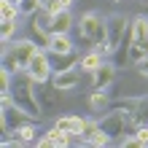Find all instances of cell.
I'll use <instances>...</instances> for the list:
<instances>
[{
    "mask_svg": "<svg viewBox=\"0 0 148 148\" xmlns=\"http://www.w3.org/2000/svg\"><path fill=\"white\" fill-rule=\"evenodd\" d=\"M108 143H113V137H110L108 132H102V129H100V132L89 140V145H108Z\"/></svg>",
    "mask_w": 148,
    "mask_h": 148,
    "instance_id": "obj_25",
    "label": "cell"
},
{
    "mask_svg": "<svg viewBox=\"0 0 148 148\" xmlns=\"http://www.w3.org/2000/svg\"><path fill=\"white\" fill-rule=\"evenodd\" d=\"M102 57H105V54H102L100 49H92V51H86V54L81 57V62H78V67H81L84 73H94V70H97V67H100L102 62H105Z\"/></svg>",
    "mask_w": 148,
    "mask_h": 148,
    "instance_id": "obj_13",
    "label": "cell"
},
{
    "mask_svg": "<svg viewBox=\"0 0 148 148\" xmlns=\"http://www.w3.org/2000/svg\"><path fill=\"white\" fill-rule=\"evenodd\" d=\"M14 135H16V140H19L22 145H24V143H35V140H38V127H35V121H30V124L16 127Z\"/></svg>",
    "mask_w": 148,
    "mask_h": 148,
    "instance_id": "obj_17",
    "label": "cell"
},
{
    "mask_svg": "<svg viewBox=\"0 0 148 148\" xmlns=\"http://www.w3.org/2000/svg\"><path fill=\"white\" fill-rule=\"evenodd\" d=\"M129 22L132 19H127L124 14H110L108 19H105V24H108V46L116 51L119 46H121V40H124V35H127V30H129Z\"/></svg>",
    "mask_w": 148,
    "mask_h": 148,
    "instance_id": "obj_5",
    "label": "cell"
},
{
    "mask_svg": "<svg viewBox=\"0 0 148 148\" xmlns=\"http://www.w3.org/2000/svg\"><path fill=\"white\" fill-rule=\"evenodd\" d=\"M14 3H22V0H14Z\"/></svg>",
    "mask_w": 148,
    "mask_h": 148,
    "instance_id": "obj_29",
    "label": "cell"
},
{
    "mask_svg": "<svg viewBox=\"0 0 148 148\" xmlns=\"http://www.w3.org/2000/svg\"><path fill=\"white\" fill-rule=\"evenodd\" d=\"M92 75H94L92 89H108V86L113 84V78H116V65H113V62H102Z\"/></svg>",
    "mask_w": 148,
    "mask_h": 148,
    "instance_id": "obj_7",
    "label": "cell"
},
{
    "mask_svg": "<svg viewBox=\"0 0 148 148\" xmlns=\"http://www.w3.org/2000/svg\"><path fill=\"white\" fill-rule=\"evenodd\" d=\"M49 59H51V70L54 73L78 67V62H81V57H78L75 51H67V54H54V51H49Z\"/></svg>",
    "mask_w": 148,
    "mask_h": 148,
    "instance_id": "obj_11",
    "label": "cell"
},
{
    "mask_svg": "<svg viewBox=\"0 0 148 148\" xmlns=\"http://www.w3.org/2000/svg\"><path fill=\"white\" fill-rule=\"evenodd\" d=\"M30 38L35 40L40 49H49V38H51V32H49L46 27H43V24H38V22L30 16Z\"/></svg>",
    "mask_w": 148,
    "mask_h": 148,
    "instance_id": "obj_16",
    "label": "cell"
},
{
    "mask_svg": "<svg viewBox=\"0 0 148 148\" xmlns=\"http://www.w3.org/2000/svg\"><path fill=\"white\" fill-rule=\"evenodd\" d=\"M73 27V14L70 11H59L51 16V24H49V32H70Z\"/></svg>",
    "mask_w": 148,
    "mask_h": 148,
    "instance_id": "obj_14",
    "label": "cell"
},
{
    "mask_svg": "<svg viewBox=\"0 0 148 148\" xmlns=\"http://www.w3.org/2000/svg\"><path fill=\"white\" fill-rule=\"evenodd\" d=\"M78 35H81L84 43H89V46H97L108 38V24L105 19L97 14V11H89L81 16V24H78Z\"/></svg>",
    "mask_w": 148,
    "mask_h": 148,
    "instance_id": "obj_4",
    "label": "cell"
},
{
    "mask_svg": "<svg viewBox=\"0 0 148 148\" xmlns=\"http://www.w3.org/2000/svg\"><path fill=\"white\" fill-rule=\"evenodd\" d=\"M19 16H22L19 3H14V0H0V19H16L19 22Z\"/></svg>",
    "mask_w": 148,
    "mask_h": 148,
    "instance_id": "obj_18",
    "label": "cell"
},
{
    "mask_svg": "<svg viewBox=\"0 0 148 148\" xmlns=\"http://www.w3.org/2000/svg\"><path fill=\"white\" fill-rule=\"evenodd\" d=\"M97 132H100V119H97V121H89V119H86V121H84V129H81L84 140L89 143V140H92V137L97 135Z\"/></svg>",
    "mask_w": 148,
    "mask_h": 148,
    "instance_id": "obj_22",
    "label": "cell"
},
{
    "mask_svg": "<svg viewBox=\"0 0 148 148\" xmlns=\"http://www.w3.org/2000/svg\"><path fill=\"white\" fill-rule=\"evenodd\" d=\"M40 3H43V5H49V3H51V0H40Z\"/></svg>",
    "mask_w": 148,
    "mask_h": 148,
    "instance_id": "obj_28",
    "label": "cell"
},
{
    "mask_svg": "<svg viewBox=\"0 0 148 148\" xmlns=\"http://www.w3.org/2000/svg\"><path fill=\"white\" fill-rule=\"evenodd\" d=\"M84 121H86V119H81V116H59L54 124H57L59 129H65V132H70V135H81Z\"/></svg>",
    "mask_w": 148,
    "mask_h": 148,
    "instance_id": "obj_15",
    "label": "cell"
},
{
    "mask_svg": "<svg viewBox=\"0 0 148 148\" xmlns=\"http://www.w3.org/2000/svg\"><path fill=\"white\" fill-rule=\"evenodd\" d=\"M145 3H148V0H145Z\"/></svg>",
    "mask_w": 148,
    "mask_h": 148,
    "instance_id": "obj_30",
    "label": "cell"
},
{
    "mask_svg": "<svg viewBox=\"0 0 148 148\" xmlns=\"http://www.w3.org/2000/svg\"><path fill=\"white\" fill-rule=\"evenodd\" d=\"M19 8H22V16H32L35 11H40V8H43V3H40V0H22Z\"/></svg>",
    "mask_w": 148,
    "mask_h": 148,
    "instance_id": "obj_23",
    "label": "cell"
},
{
    "mask_svg": "<svg viewBox=\"0 0 148 148\" xmlns=\"http://www.w3.org/2000/svg\"><path fill=\"white\" fill-rule=\"evenodd\" d=\"M135 135H137V140H140L143 145H148V124H140L135 129Z\"/></svg>",
    "mask_w": 148,
    "mask_h": 148,
    "instance_id": "obj_26",
    "label": "cell"
},
{
    "mask_svg": "<svg viewBox=\"0 0 148 148\" xmlns=\"http://www.w3.org/2000/svg\"><path fill=\"white\" fill-rule=\"evenodd\" d=\"M108 105H110V100H108L105 89H92V97H89V108H92V110H105Z\"/></svg>",
    "mask_w": 148,
    "mask_h": 148,
    "instance_id": "obj_19",
    "label": "cell"
},
{
    "mask_svg": "<svg viewBox=\"0 0 148 148\" xmlns=\"http://www.w3.org/2000/svg\"><path fill=\"white\" fill-rule=\"evenodd\" d=\"M137 102L140 100H116V102H110V110H124V113H135L137 110Z\"/></svg>",
    "mask_w": 148,
    "mask_h": 148,
    "instance_id": "obj_21",
    "label": "cell"
},
{
    "mask_svg": "<svg viewBox=\"0 0 148 148\" xmlns=\"http://www.w3.org/2000/svg\"><path fill=\"white\" fill-rule=\"evenodd\" d=\"M38 49H40V46H38L32 38L3 43V67H5V70H11V73L27 70V67H30V59L35 57Z\"/></svg>",
    "mask_w": 148,
    "mask_h": 148,
    "instance_id": "obj_2",
    "label": "cell"
},
{
    "mask_svg": "<svg viewBox=\"0 0 148 148\" xmlns=\"http://www.w3.org/2000/svg\"><path fill=\"white\" fill-rule=\"evenodd\" d=\"M70 5H73V0H51L49 5H43L49 14H59V11H70Z\"/></svg>",
    "mask_w": 148,
    "mask_h": 148,
    "instance_id": "obj_24",
    "label": "cell"
},
{
    "mask_svg": "<svg viewBox=\"0 0 148 148\" xmlns=\"http://www.w3.org/2000/svg\"><path fill=\"white\" fill-rule=\"evenodd\" d=\"M51 84L57 86L59 92H70L78 86V67H70V70H59L51 75Z\"/></svg>",
    "mask_w": 148,
    "mask_h": 148,
    "instance_id": "obj_10",
    "label": "cell"
},
{
    "mask_svg": "<svg viewBox=\"0 0 148 148\" xmlns=\"http://www.w3.org/2000/svg\"><path fill=\"white\" fill-rule=\"evenodd\" d=\"M11 97L19 108H24L30 116H40V102H38V94H35V78H32L27 70H19L14 73V84H11Z\"/></svg>",
    "mask_w": 148,
    "mask_h": 148,
    "instance_id": "obj_1",
    "label": "cell"
},
{
    "mask_svg": "<svg viewBox=\"0 0 148 148\" xmlns=\"http://www.w3.org/2000/svg\"><path fill=\"white\" fill-rule=\"evenodd\" d=\"M135 67H137V73H140V75H148V54H145L143 59H137Z\"/></svg>",
    "mask_w": 148,
    "mask_h": 148,
    "instance_id": "obj_27",
    "label": "cell"
},
{
    "mask_svg": "<svg viewBox=\"0 0 148 148\" xmlns=\"http://www.w3.org/2000/svg\"><path fill=\"white\" fill-rule=\"evenodd\" d=\"M38 145L43 148H57V145H70V132H65V129H59L57 124L49 129L43 137H38Z\"/></svg>",
    "mask_w": 148,
    "mask_h": 148,
    "instance_id": "obj_8",
    "label": "cell"
},
{
    "mask_svg": "<svg viewBox=\"0 0 148 148\" xmlns=\"http://www.w3.org/2000/svg\"><path fill=\"white\" fill-rule=\"evenodd\" d=\"M35 94H38L40 110H54V102H57V94H59V89H57L54 84L46 86V81H43V84L35 81Z\"/></svg>",
    "mask_w": 148,
    "mask_h": 148,
    "instance_id": "obj_9",
    "label": "cell"
},
{
    "mask_svg": "<svg viewBox=\"0 0 148 148\" xmlns=\"http://www.w3.org/2000/svg\"><path fill=\"white\" fill-rule=\"evenodd\" d=\"M100 129H102V132H108L113 140H121L124 135L135 132V129H137V124H135L132 113H124V110H110V113H105V116L100 119Z\"/></svg>",
    "mask_w": 148,
    "mask_h": 148,
    "instance_id": "obj_3",
    "label": "cell"
},
{
    "mask_svg": "<svg viewBox=\"0 0 148 148\" xmlns=\"http://www.w3.org/2000/svg\"><path fill=\"white\" fill-rule=\"evenodd\" d=\"M0 24H3V27H0V40H3V43H11L14 35H16V27H19L16 19H0Z\"/></svg>",
    "mask_w": 148,
    "mask_h": 148,
    "instance_id": "obj_20",
    "label": "cell"
},
{
    "mask_svg": "<svg viewBox=\"0 0 148 148\" xmlns=\"http://www.w3.org/2000/svg\"><path fill=\"white\" fill-rule=\"evenodd\" d=\"M27 73H30L32 78H35L38 84L49 81V78L54 75V70H51V59H49V51H46V49H38V51H35V57L30 59Z\"/></svg>",
    "mask_w": 148,
    "mask_h": 148,
    "instance_id": "obj_6",
    "label": "cell"
},
{
    "mask_svg": "<svg viewBox=\"0 0 148 148\" xmlns=\"http://www.w3.org/2000/svg\"><path fill=\"white\" fill-rule=\"evenodd\" d=\"M46 51H54V54H67V51H73V40L67 32H51L49 38V49Z\"/></svg>",
    "mask_w": 148,
    "mask_h": 148,
    "instance_id": "obj_12",
    "label": "cell"
}]
</instances>
